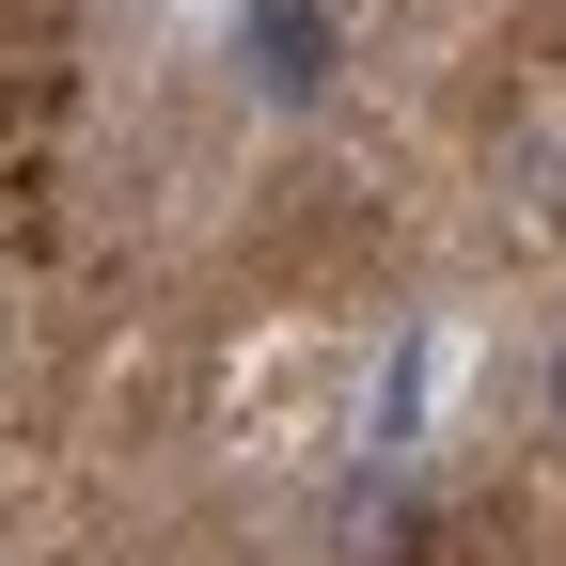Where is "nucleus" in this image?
Segmentation results:
<instances>
[{
  "label": "nucleus",
  "mask_w": 566,
  "mask_h": 566,
  "mask_svg": "<svg viewBox=\"0 0 566 566\" xmlns=\"http://www.w3.org/2000/svg\"><path fill=\"white\" fill-rule=\"evenodd\" d=\"M551 424H566V346H551Z\"/></svg>",
  "instance_id": "nucleus-1"
}]
</instances>
